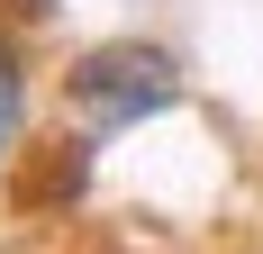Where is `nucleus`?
<instances>
[{
  "mask_svg": "<svg viewBox=\"0 0 263 254\" xmlns=\"http://www.w3.org/2000/svg\"><path fill=\"white\" fill-rule=\"evenodd\" d=\"M64 91H73V109H82L91 136H118V127H136V118H155V109L182 100V64L163 46L109 37V46H91L73 73H64Z\"/></svg>",
  "mask_w": 263,
  "mask_h": 254,
  "instance_id": "f257e3e1",
  "label": "nucleus"
},
{
  "mask_svg": "<svg viewBox=\"0 0 263 254\" xmlns=\"http://www.w3.org/2000/svg\"><path fill=\"white\" fill-rule=\"evenodd\" d=\"M27 136V64H18V46L0 37V154Z\"/></svg>",
  "mask_w": 263,
  "mask_h": 254,
  "instance_id": "f03ea898",
  "label": "nucleus"
}]
</instances>
